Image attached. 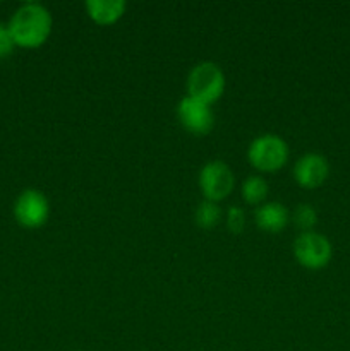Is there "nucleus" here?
<instances>
[{"mask_svg":"<svg viewBox=\"0 0 350 351\" xmlns=\"http://www.w3.org/2000/svg\"><path fill=\"white\" fill-rule=\"evenodd\" d=\"M226 226L232 233H240L246 226V215H244L242 209L239 206H233L230 208L229 215H226Z\"/></svg>","mask_w":350,"mask_h":351,"instance_id":"4468645a","label":"nucleus"},{"mask_svg":"<svg viewBox=\"0 0 350 351\" xmlns=\"http://www.w3.org/2000/svg\"><path fill=\"white\" fill-rule=\"evenodd\" d=\"M220 219H222V209L216 206V202L205 201L196 209V223L201 228H213V226L218 225Z\"/></svg>","mask_w":350,"mask_h":351,"instance_id":"f8f14e48","label":"nucleus"},{"mask_svg":"<svg viewBox=\"0 0 350 351\" xmlns=\"http://www.w3.org/2000/svg\"><path fill=\"white\" fill-rule=\"evenodd\" d=\"M232 170L225 161H209L199 171V187L205 197L211 202H218L225 199L233 189Z\"/></svg>","mask_w":350,"mask_h":351,"instance_id":"39448f33","label":"nucleus"},{"mask_svg":"<svg viewBox=\"0 0 350 351\" xmlns=\"http://www.w3.org/2000/svg\"><path fill=\"white\" fill-rule=\"evenodd\" d=\"M254 219H256V225L263 232L278 233L287 226L290 218H288V211L285 209L283 204L271 201L257 208V211L254 213Z\"/></svg>","mask_w":350,"mask_h":351,"instance_id":"1a4fd4ad","label":"nucleus"},{"mask_svg":"<svg viewBox=\"0 0 350 351\" xmlns=\"http://www.w3.org/2000/svg\"><path fill=\"white\" fill-rule=\"evenodd\" d=\"M189 96L211 105L225 91V75L215 62H201L187 77Z\"/></svg>","mask_w":350,"mask_h":351,"instance_id":"f03ea898","label":"nucleus"},{"mask_svg":"<svg viewBox=\"0 0 350 351\" xmlns=\"http://www.w3.org/2000/svg\"><path fill=\"white\" fill-rule=\"evenodd\" d=\"M7 26L16 47L38 48L51 33V14L41 3L27 2L12 14Z\"/></svg>","mask_w":350,"mask_h":351,"instance_id":"f257e3e1","label":"nucleus"},{"mask_svg":"<svg viewBox=\"0 0 350 351\" xmlns=\"http://www.w3.org/2000/svg\"><path fill=\"white\" fill-rule=\"evenodd\" d=\"M268 195V182L263 177H253L247 178L242 185V197L244 201L249 202V204H259L264 201V197Z\"/></svg>","mask_w":350,"mask_h":351,"instance_id":"9b49d317","label":"nucleus"},{"mask_svg":"<svg viewBox=\"0 0 350 351\" xmlns=\"http://www.w3.org/2000/svg\"><path fill=\"white\" fill-rule=\"evenodd\" d=\"M329 175V165L325 156L318 153H307L295 163L294 178L301 187L316 189L326 182Z\"/></svg>","mask_w":350,"mask_h":351,"instance_id":"6e6552de","label":"nucleus"},{"mask_svg":"<svg viewBox=\"0 0 350 351\" xmlns=\"http://www.w3.org/2000/svg\"><path fill=\"white\" fill-rule=\"evenodd\" d=\"M250 165L261 171H277L287 163L288 146L280 136L263 134L250 143L247 151Z\"/></svg>","mask_w":350,"mask_h":351,"instance_id":"7ed1b4c3","label":"nucleus"},{"mask_svg":"<svg viewBox=\"0 0 350 351\" xmlns=\"http://www.w3.org/2000/svg\"><path fill=\"white\" fill-rule=\"evenodd\" d=\"M177 115L182 127L196 136H205L215 125V115H213L211 106L189 95L178 101Z\"/></svg>","mask_w":350,"mask_h":351,"instance_id":"0eeeda50","label":"nucleus"},{"mask_svg":"<svg viewBox=\"0 0 350 351\" xmlns=\"http://www.w3.org/2000/svg\"><path fill=\"white\" fill-rule=\"evenodd\" d=\"M14 216L17 223L26 228H40L50 216V204L43 192L36 189H26L19 194L14 204Z\"/></svg>","mask_w":350,"mask_h":351,"instance_id":"423d86ee","label":"nucleus"},{"mask_svg":"<svg viewBox=\"0 0 350 351\" xmlns=\"http://www.w3.org/2000/svg\"><path fill=\"white\" fill-rule=\"evenodd\" d=\"M294 256L307 269H321L331 261L333 249L326 237L316 232H304L295 239Z\"/></svg>","mask_w":350,"mask_h":351,"instance_id":"20e7f679","label":"nucleus"},{"mask_svg":"<svg viewBox=\"0 0 350 351\" xmlns=\"http://www.w3.org/2000/svg\"><path fill=\"white\" fill-rule=\"evenodd\" d=\"M292 221L297 228L304 230V232H311L312 226L318 223V215H316L314 208L309 204H301L295 208L294 215H292Z\"/></svg>","mask_w":350,"mask_h":351,"instance_id":"ddd939ff","label":"nucleus"},{"mask_svg":"<svg viewBox=\"0 0 350 351\" xmlns=\"http://www.w3.org/2000/svg\"><path fill=\"white\" fill-rule=\"evenodd\" d=\"M14 47H16V43H14L12 34H10L9 31V26L0 23V60L9 57V55L12 53Z\"/></svg>","mask_w":350,"mask_h":351,"instance_id":"2eb2a0df","label":"nucleus"},{"mask_svg":"<svg viewBox=\"0 0 350 351\" xmlns=\"http://www.w3.org/2000/svg\"><path fill=\"white\" fill-rule=\"evenodd\" d=\"M86 10L96 24L108 26V24L117 23L124 16L126 2L124 0H88Z\"/></svg>","mask_w":350,"mask_h":351,"instance_id":"9d476101","label":"nucleus"}]
</instances>
